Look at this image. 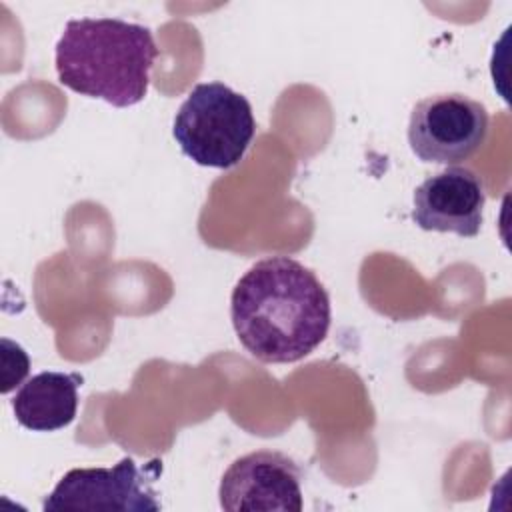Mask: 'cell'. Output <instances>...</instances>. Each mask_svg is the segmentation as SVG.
Instances as JSON below:
<instances>
[{
  "mask_svg": "<svg viewBox=\"0 0 512 512\" xmlns=\"http://www.w3.org/2000/svg\"><path fill=\"white\" fill-rule=\"evenodd\" d=\"M230 318L260 362L288 364L314 352L330 328V298L316 274L290 256L256 262L236 282Z\"/></svg>",
  "mask_w": 512,
  "mask_h": 512,
  "instance_id": "cell-1",
  "label": "cell"
},
{
  "mask_svg": "<svg viewBox=\"0 0 512 512\" xmlns=\"http://www.w3.org/2000/svg\"><path fill=\"white\" fill-rule=\"evenodd\" d=\"M256 134L252 106L224 82H200L180 104L172 136L182 154L198 166L232 168Z\"/></svg>",
  "mask_w": 512,
  "mask_h": 512,
  "instance_id": "cell-3",
  "label": "cell"
},
{
  "mask_svg": "<svg viewBox=\"0 0 512 512\" xmlns=\"http://www.w3.org/2000/svg\"><path fill=\"white\" fill-rule=\"evenodd\" d=\"M220 506L228 512L282 510L300 512L302 470L282 452L256 450L236 458L218 488Z\"/></svg>",
  "mask_w": 512,
  "mask_h": 512,
  "instance_id": "cell-6",
  "label": "cell"
},
{
  "mask_svg": "<svg viewBox=\"0 0 512 512\" xmlns=\"http://www.w3.org/2000/svg\"><path fill=\"white\" fill-rule=\"evenodd\" d=\"M158 56L152 30L122 18L68 20L54 64L62 86L116 108L144 100Z\"/></svg>",
  "mask_w": 512,
  "mask_h": 512,
  "instance_id": "cell-2",
  "label": "cell"
},
{
  "mask_svg": "<svg viewBox=\"0 0 512 512\" xmlns=\"http://www.w3.org/2000/svg\"><path fill=\"white\" fill-rule=\"evenodd\" d=\"M146 470H142L130 456H124L112 468H74L60 478L54 490L44 498L42 508L156 512L162 508L158 494L152 488L156 474L150 476Z\"/></svg>",
  "mask_w": 512,
  "mask_h": 512,
  "instance_id": "cell-5",
  "label": "cell"
},
{
  "mask_svg": "<svg viewBox=\"0 0 512 512\" xmlns=\"http://www.w3.org/2000/svg\"><path fill=\"white\" fill-rule=\"evenodd\" d=\"M488 126L484 104L460 92H440L412 108L408 144L422 162L454 166L484 146Z\"/></svg>",
  "mask_w": 512,
  "mask_h": 512,
  "instance_id": "cell-4",
  "label": "cell"
},
{
  "mask_svg": "<svg viewBox=\"0 0 512 512\" xmlns=\"http://www.w3.org/2000/svg\"><path fill=\"white\" fill-rule=\"evenodd\" d=\"M80 384L76 372L46 370L28 378L10 402L16 422L34 432L66 428L76 418Z\"/></svg>",
  "mask_w": 512,
  "mask_h": 512,
  "instance_id": "cell-8",
  "label": "cell"
},
{
  "mask_svg": "<svg viewBox=\"0 0 512 512\" xmlns=\"http://www.w3.org/2000/svg\"><path fill=\"white\" fill-rule=\"evenodd\" d=\"M30 370L28 354L16 342L2 338V394H8L18 386Z\"/></svg>",
  "mask_w": 512,
  "mask_h": 512,
  "instance_id": "cell-9",
  "label": "cell"
},
{
  "mask_svg": "<svg viewBox=\"0 0 512 512\" xmlns=\"http://www.w3.org/2000/svg\"><path fill=\"white\" fill-rule=\"evenodd\" d=\"M484 202L482 178L466 166H448L414 190L412 220L428 232L474 238L482 228Z\"/></svg>",
  "mask_w": 512,
  "mask_h": 512,
  "instance_id": "cell-7",
  "label": "cell"
}]
</instances>
